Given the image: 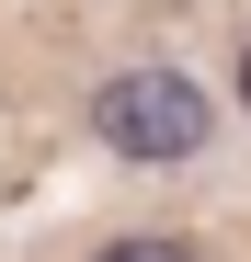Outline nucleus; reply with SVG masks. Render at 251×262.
Instances as JSON below:
<instances>
[{"instance_id":"nucleus-1","label":"nucleus","mask_w":251,"mask_h":262,"mask_svg":"<svg viewBox=\"0 0 251 262\" xmlns=\"http://www.w3.org/2000/svg\"><path fill=\"white\" fill-rule=\"evenodd\" d=\"M92 125H103V148H126V160H194L205 148V92L183 69H114L92 92Z\"/></svg>"},{"instance_id":"nucleus-3","label":"nucleus","mask_w":251,"mask_h":262,"mask_svg":"<svg viewBox=\"0 0 251 262\" xmlns=\"http://www.w3.org/2000/svg\"><path fill=\"white\" fill-rule=\"evenodd\" d=\"M240 103H251V57H240Z\"/></svg>"},{"instance_id":"nucleus-2","label":"nucleus","mask_w":251,"mask_h":262,"mask_svg":"<svg viewBox=\"0 0 251 262\" xmlns=\"http://www.w3.org/2000/svg\"><path fill=\"white\" fill-rule=\"evenodd\" d=\"M92 262H194L183 239H114V251H92Z\"/></svg>"}]
</instances>
